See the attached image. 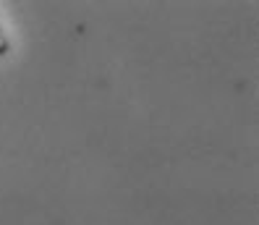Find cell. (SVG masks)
Here are the masks:
<instances>
[{
    "mask_svg": "<svg viewBox=\"0 0 259 225\" xmlns=\"http://www.w3.org/2000/svg\"><path fill=\"white\" fill-rule=\"evenodd\" d=\"M11 53V39H8V34H6V29L0 26V58H6Z\"/></svg>",
    "mask_w": 259,
    "mask_h": 225,
    "instance_id": "6da1fadb",
    "label": "cell"
}]
</instances>
